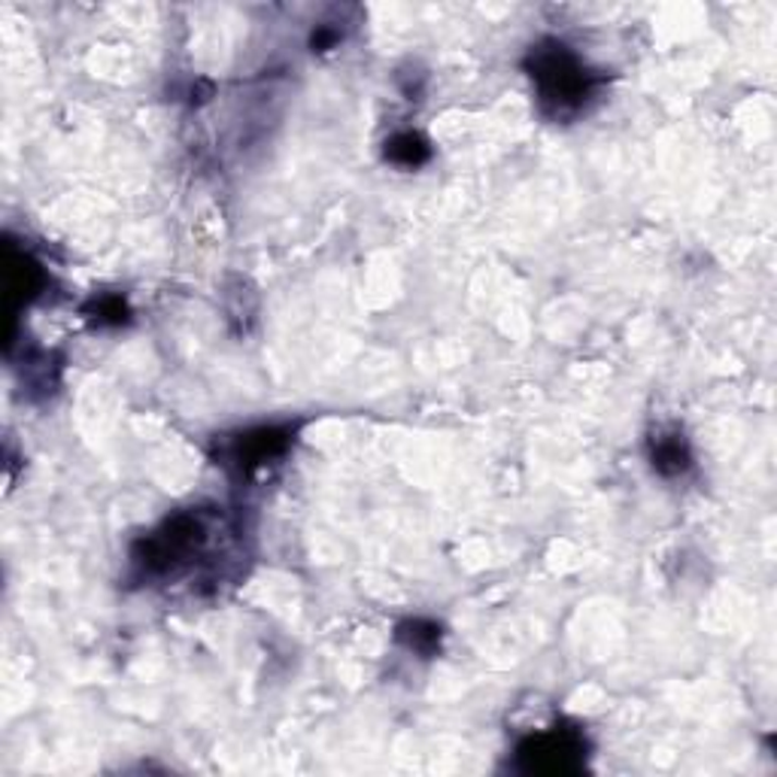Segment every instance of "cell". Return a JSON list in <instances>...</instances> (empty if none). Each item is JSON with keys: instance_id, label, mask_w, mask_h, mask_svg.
<instances>
[{"instance_id": "cell-1", "label": "cell", "mask_w": 777, "mask_h": 777, "mask_svg": "<svg viewBox=\"0 0 777 777\" xmlns=\"http://www.w3.org/2000/svg\"><path fill=\"white\" fill-rule=\"evenodd\" d=\"M526 68L538 88L543 112H550L555 119L581 110L596 92V73L586 68L565 43L541 40L538 46H531Z\"/></svg>"}, {"instance_id": "cell-2", "label": "cell", "mask_w": 777, "mask_h": 777, "mask_svg": "<svg viewBox=\"0 0 777 777\" xmlns=\"http://www.w3.org/2000/svg\"><path fill=\"white\" fill-rule=\"evenodd\" d=\"M519 768L523 772H541V775H569L577 772L586 756V741L577 729H550L541 736L526 738L519 750Z\"/></svg>"}, {"instance_id": "cell-3", "label": "cell", "mask_w": 777, "mask_h": 777, "mask_svg": "<svg viewBox=\"0 0 777 777\" xmlns=\"http://www.w3.org/2000/svg\"><path fill=\"white\" fill-rule=\"evenodd\" d=\"M295 431L279 429V426H264V429H252L237 434L235 444H231V462H235L240 471H255L267 462L279 458L291 446Z\"/></svg>"}, {"instance_id": "cell-4", "label": "cell", "mask_w": 777, "mask_h": 777, "mask_svg": "<svg viewBox=\"0 0 777 777\" xmlns=\"http://www.w3.org/2000/svg\"><path fill=\"white\" fill-rule=\"evenodd\" d=\"M43 289V271L40 264L28 259L25 252H15L10 247V255H7V295L10 301H19V304H31Z\"/></svg>"}, {"instance_id": "cell-5", "label": "cell", "mask_w": 777, "mask_h": 777, "mask_svg": "<svg viewBox=\"0 0 777 777\" xmlns=\"http://www.w3.org/2000/svg\"><path fill=\"white\" fill-rule=\"evenodd\" d=\"M650 458L653 468L662 474V477H678L683 474L690 465H693V456H690V446L683 441V434H659L650 446Z\"/></svg>"}, {"instance_id": "cell-6", "label": "cell", "mask_w": 777, "mask_h": 777, "mask_svg": "<svg viewBox=\"0 0 777 777\" xmlns=\"http://www.w3.org/2000/svg\"><path fill=\"white\" fill-rule=\"evenodd\" d=\"M429 143L419 138V134H414V131H402V134H395L392 140H386V158L392 162V165H402V167H419L429 162Z\"/></svg>"}, {"instance_id": "cell-7", "label": "cell", "mask_w": 777, "mask_h": 777, "mask_svg": "<svg viewBox=\"0 0 777 777\" xmlns=\"http://www.w3.org/2000/svg\"><path fill=\"white\" fill-rule=\"evenodd\" d=\"M398 641L407 650L431 656L441 644V625L429 623V620H407L404 625H398Z\"/></svg>"}, {"instance_id": "cell-8", "label": "cell", "mask_w": 777, "mask_h": 777, "mask_svg": "<svg viewBox=\"0 0 777 777\" xmlns=\"http://www.w3.org/2000/svg\"><path fill=\"white\" fill-rule=\"evenodd\" d=\"M95 313H97V322H112V325H119V322L128 320V310L122 298H100V301L95 304Z\"/></svg>"}]
</instances>
